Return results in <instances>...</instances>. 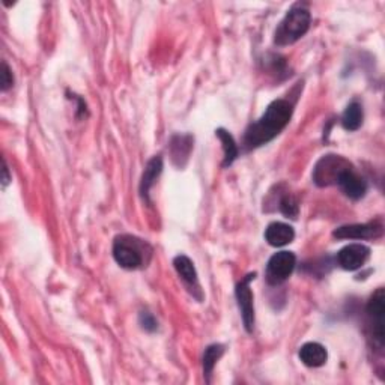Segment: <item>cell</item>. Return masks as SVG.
<instances>
[{
    "label": "cell",
    "instance_id": "cell-20",
    "mask_svg": "<svg viewBox=\"0 0 385 385\" xmlns=\"http://www.w3.org/2000/svg\"><path fill=\"white\" fill-rule=\"evenodd\" d=\"M139 322H140L141 328L145 329V332H148V333L157 332V328H158V322H157L156 316H153L149 312H141L139 315Z\"/></svg>",
    "mask_w": 385,
    "mask_h": 385
},
{
    "label": "cell",
    "instance_id": "cell-14",
    "mask_svg": "<svg viewBox=\"0 0 385 385\" xmlns=\"http://www.w3.org/2000/svg\"><path fill=\"white\" fill-rule=\"evenodd\" d=\"M300 360L307 367H321L328 360V352L321 343L309 342L300 348Z\"/></svg>",
    "mask_w": 385,
    "mask_h": 385
},
{
    "label": "cell",
    "instance_id": "cell-13",
    "mask_svg": "<svg viewBox=\"0 0 385 385\" xmlns=\"http://www.w3.org/2000/svg\"><path fill=\"white\" fill-rule=\"evenodd\" d=\"M295 238V230L286 223H271L265 230V241L272 247H283L291 244Z\"/></svg>",
    "mask_w": 385,
    "mask_h": 385
},
{
    "label": "cell",
    "instance_id": "cell-19",
    "mask_svg": "<svg viewBox=\"0 0 385 385\" xmlns=\"http://www.w3.org/2000/svg\"><path fill=\"white\" fill-rule=\"evenodd\" d=\"M279 211L288 218H296L300 213L298 201L295 199V196L289 191H283L279 197Z\"/></svg>",
    "mask_w": 385,
    "mask_h": 385
},
{
    "label": "cell",
    "instance_id": "cell-15",
    "mask_svg": "<svg viewBox=\"0 0 385 385\" xmlns=\"http://www.w3.org/2000/svg\"><path fill=\"white\" fill-rule=\"evenodd\" d=\"M215 136L220 139L223 145V151H225V160H223V168H229L232 166L234 161L238 158L239 156V149L236 141L234 139V136L226 131L225 128H218L215 130Z\"/></svg>",
    "mask_w": 385,
    "mask_h": 385
},
{
    "label": "cell",
    "instance_id": "cell-4",
    "mask_svg": "<svg viewBox=\"0 0 385 385\" xmlns=\"http://www.w3.org/2000/svg\"><path fill=\"white\" fill-rule=\"evenodd\" d=\"M352 164L342 156L328 153L316 163L313 169V182L317 187L336 185L342 173L349 169Z\"/></svg>",
    "mask_w": 385,
    "mask_h": 385
},
{
    "label": "cell",
    "instance_id": "cell-9",
    "mask_svg": "<svg viewBox=\"0 0 385 385\" xmlns=\"http://www.w3.org/2000/svg\"><path fill=\"white\" fill-rule=\"evenodd\" d=\"M370 248L365 244H349L337 253L339 265L346 271H357L367 262Z\"/></svg>",
    "mask_w": 385,
    "mask_h": 385
},
{
    "label": "cell",
    "instance_id": "cell-6",
    "mask_svg": "<svg viewBox=\"0 0 385 385\" xmlns=\"http://www.w3.org/2000/svg\"><path fill=\"white\" fill-rule=\"evenodd\" d=\"M256 279V272L247 274V276L236 284L235 296L238 301V307L243 317L244 327L247 333H253L255 329V296H253L250 283Z\"/></svg>",
    "mask_w": 385,
    "mask_h": 385
},
{
    "label": "cell",
    "instance_id": "cell-7",
    "mask_svg": "<svg viewBox=\"0 0 385 385\" xmlns=\"http://www.w3.org/2000/svg\"><path fill=\"white\" fill-rule=\"evenodd\" d=\"M296 265V256L292 251H279L272 255L267 263V282L271 286H279L291 277Z\"/></svg>",
    "mask_w": 385,
    "mask_h": 385
},
{
    "label": "cell",
    "instance_id": "cell-21",
    "mask_svg": "<svg viewBox=\"0 0 385 385\" xmlns=\"http://www.w3.org/2000/svg\"><path fill=\"white\" fill-rule=\"evenodd\" d=\"M0 87H2V91L6 92L8 89L14 86V75L11 68L8 67L6 62H2V72H0Z\"/></svg>",
    "mask_w": 385,
    "mask_h": 385
},
{
    "label": "cell",
    "instance_id": "cell-5",
    "mask_svg": "<svg viewBox=\"0 0 385 385\" xmlns=\"http://www.w3.org/2000/svg\"><path fill=\"white\" fill-rule=\"evenodd\" d=\"M366 313L369 317L370 337L375 345L384 348V315H385V294L382 288H378L377 292L370 296L366 307Z\"/></svg>",
    "mask_w": 385,
    "mask_h": 385
},
{
    "label": "cell",
    "instance_id": "cell-10",
    "mask_svg": "<svg viewBox=\"0 0 385 385\" xmlns=\"http://www.w3.org/2000/svg\"><path fill=\"white\" fill-rule=\"evenodd\" d=\"M336 185H339L340 190L352 201L362 199L367 193V182L361 175L357 173L354 166H351L342 173Z\"/></svg>",
    "mask_w": 385,
    "mask_h": 385
},
{
    "label": "cell",
    "instance_id": "cell-11",
    "mask_svg": "<svg viewBox=\"0 0 385 385\" xmlns=\"http://www.w3.org/2000/svg\"><path fill=\"white\" fill-rule=\"evenodd\" d=\"M193 143H194V139L190 134H175L170 139L169 149H170L172 161L176 168L182 169L187 164V161H189L190 153L193 151Z\"/></svg>",
    "mask_w": 385,
    "mask_h": 385
},
{
    "label": "cell",
    "instance_id": "cell-1",
    "mask_svg": "<svg viewBox=\"0 0 385 385\" xmlns=\"http://www.w3.org/2000/svg\"><path fill=\"white\" fill-rule=\"evenodd\" d=\"M294 115V104L288 100L272 101L256 122L248 125L244 145L247 149H256L276 139L288 127Z\"/></svg>",
    "mask_w": 385,
    "mask_h": 385
},
{
    "label": "cell",
    "instance_id": "cell-8",
    "mask_svg": "<svg viewBox=\"0 0 385 385\" xmlns=\"http://www.w3.org/2000/svg\"><path fill=\"white\" fill-rule=\"evenodd\" d=\"M384 232V225L377 220V222L362 223V225H348L336 229L333 236L337 239H372L378 238Z\"/></svg>",
    "mask_w": 385,
    "mask_h": 385
},
{
    "label": "cell",
    "instance_id": "cell-22",
    "mask_svg": "<svg viewBox=\"0 0 385 385\" xmlns=\"http://www.w3.org/2000/svg\"><path fill=\"white\" fill-rule=\"evenodd\" d=\"M2 172H4V178H2V185H4V189H5V187L11 182V176H9V170H8V164H6V160L4 158V169H2Z\"/></svg>",
    "mask_w": 385,
    "mask_h": 385
},
{
    "label": "cell",
    "instance_id": "cell-17",
    "mask_svg": "<svg viewBox=\"0 0 385 385\" xmlns=\"http://www.w3.org/2000/svg\"><path fill=\"white\" fill-rule=\"evenodd\" d=\"M173 265L178 276L190 286H197V272L194 268V263L190 258H187L184 255L176 256L173 260Z\"/></svg>",
    "mask_w": 385,
    "mask_h": 385
},
{
    "label": "cell",
    "instance_id": "cell-2",
    "mask_svg": "<svg viewBox=\"0 0 385 385\" xmlns=\"http://www.w3.org/2000/svg\"><path fill=\"white\" fill-rule=\"evenodd\" d=\"M310 23L312 14L307 5L295 4L280 21L276 32H274V42L279 47L295 44L307 34V30L310 29Z\"/></svg>",
    "mask_w": 385,
    "mask_h": 385
},
{
    "label": "cell",
    "instance_id": "cell-16",
    "mask_svg": "<svg viewBox=\"0 0 385 385\" xmlns=\"http://www.w3.org/2000/svg\"><path fill=\"white\" fill-rule=\"evenodd\" d=\"M362 119H365L362 106L357 100H354L345 108V112L342 115V127L346 131H357L362 125Z\"/></svg>",
    "mask_w": 385,
    "mask_h": 385
},
{
    "label": "cell",
    "instance_id": "cell-18",
    "mask_svg": "<svg viewBox=\"0 0 385 385\" xmlns=\"http://www.w3.org/2000/svg\"><path fill=\"white\" fill-rule=\"evenodd\" d=\"M225 354V346L223 345H210L205 349L203 354V375H205V381L210 384L211 382V375L213 370L215 367V365L218 362V360L223 357Z\"/></svg>",
    "mask_w": 385,
    "mask_h": 385
},
{
    "label": "cell",
    "instance_id": "cell-3",
    "mask_svg": "<svg viewBox=\"0 0 385 385\" xmlns=\"http://www.w3.org/2000/svg\"><path fill=\"white\" fill-rule=\"evenodd\" d=\"M151 255V246L133 235H119L113 241V258L124 270L133 271L146 267Z\"/></svg>",
    "mask_w": 385,
    "mask_h": 385
},
{
    "label": "cell",
    "instance_id": "cell-12",
    "mask_svg": "<svg viewBox=\"0 0 385 385\" xmlns=\"http://www.w3.org/2000/svg\"><path fill=\"white\" fill-rule=\"evenodd\" d=\"M161 172H163V158H161V156L152 157L146 164L145 172H143V175H141L140 187H139L140 196L146 202H149V191L153 187V184H156V181L158 179V176L161 175Z\"/></svg>",
    "mask_w": 385,
    "mask_h": 385
}]
</instances>
